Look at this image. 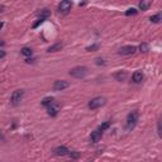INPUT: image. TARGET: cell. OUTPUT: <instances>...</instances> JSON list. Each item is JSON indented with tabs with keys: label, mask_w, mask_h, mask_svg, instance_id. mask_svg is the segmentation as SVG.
I'll return each instance as SVG.
<instances>
[{
	"label": "cell",
	"mask_w": 162,
	"mask_h": 162,
	"mask_svg": "<svg viewBox=\"0 0 162 162\" xmlns=\"http://www.w3.org/2000/svg\"><path fill=\"white\" fill-rule=\"evenodd\" d=\"M87 72H89V70H87V67H85V66H76L72 70H70V75L75 79L85 77V76L87 75Z\"/></svg>",
	"instance_id": "cell-1"
},
{
	"label": "cell",
	"mask_w": 162,
	"mask_h": 162,
	"mask_svg": "<svg viewBox=\"0 0 162 162\" xmlns=\"http://www.w3.org/2000/svg\"><path fill=\"white\" fill-rule=\"evenodd\" d=\"M137 122H138V112L137 110L130 112L129 114H128V117H127V128L129 130L133 129V128L136 127Z\"/></svg>",
	"instance_id": "cell-2"
},
{
	"label": "cell",
	"mask_w": 162,
	"mask_h": 162,
	"mask_svg": "<svg viewBox=\"0 0 162 162\" xmlns=\"http://www.w3.org/2000/svg\"><path fill=\"white\" fill-rule=\"evenodd\" d=\"M105 103H106L105 97L96 96V97H94V99H91L90 102H89V108H90L91 110H94V109H97V108H100V106H103Z\"/></svg>",
	"instance_id": "cell-3"
},
{
	"label": "cell",
	"mask_w": 162,
	"mask_h": 162,
	"mask_svg": "<svg viewBox=\"0 0 162 162\" xmlns=\"http://www.w3.org/2000/svg\"><path fill=\"white\" fill-rule=\"evenodd\" d=\"M72 8V4L70 0H62L58 5V11L60 13H63V14H67Z\"/></svg>",
	"instance_id": "cell-4"
},
{
	"label": "cell",
	"mask_w": 162,
	"mask_h": 162,
	"mask_svg": "<svg viewBox=\"0 0 162 162\" xmlns=\"http://www.w3.org/2000/svg\"><path fill=\"white\" fill-rule=\"evenodd\" d=\"M23 95H24V91L23 90H15L13 94H11V99L10 102L13 105H18L20 103V100L23 99Z\"/></svg>",
	"instance_id": "cell-5"
},
{
	"label": "cell",
	"mask_w": 162,
	"mask_h": 162,
	"mask_svg": "<svg viewBox=\"0 0 162 162\" xmlns=\"http://www.w3.org/2000/svg\"><path fill=\"white\" fill-rule=\"evenodd\" d=\"M136 50H137L136 46H124V47H122L120 50H119V54H122V56L133 54L134 52H136Z\"/></svg>",
	"instance_id": "cell-6"
},
{
	"label": "cell",
	"mask_w": 162,
	"mask_h": 162,
	"mask_svg": "<svg viewBox=\"0 0 162 162\" xmlns=\"http://www.w3.org/2000/svg\"><path fill=\"white\" fill-rule=\"evenodd\" d=\"M70 86V84L67 81L65 80H57L56 82H54V85H53V89L56 91H62V90H65V89H67Z\"/></svg>",
	"instance_id": "cell-7"
},
{
	"label": "cell",
	"mask_w": 162,
	"mask_h": 162,
	"mask_svg": "<svg viewBox=\"0 0 162 162\" xmlns=\"http://www.w3.org/2000/svg\"><path fill=\"white\" fill-rule=\"evenodd\" d=\"M58 110H60L58 105H54L53 103H52L51 105L47 106V113H48V115H50V117H56V115L58 114Z\"/></svg>",
	"instance_id": "cell-8"
},
{
	"label": "cell",
	"mask_w": 162,
	"mask_h": 162,
	"mask_svg": "<svg viewBox=\"0 0 162 162\" xmlns=\"http://www.w3.org/2000/svg\"><path fill=\"white\" fill-rule=\"evenodd\" d=\"M102 137H103V132H100L99 129H96V130H94V132H91L90 140L93 143H97L100 139H102Z\"/></svg>",
	"instance_id": "cell-9"
},
{
	"label": "cell",
	"mask_w": 162,
	"mask_h": 162,
	"mask_svg": "<svg viewBox=\"0 0 162 162\" xmlns=\"http://www.w3.org/2000/svg\"><path fill=\"white\" fill-rule=\"evenodd\" d=\"M54 153H56L57 156H66L70 153L69 148L65 147V146H58V147L54 148Z\"/></svg>",
	"instance_id": "cell-10"
},
{
	"label": "cell",
	"mask_w": 162,
	"mask_h": 162,
	"mask_svg": "<svg viewBox=\"0 0 162 162\" xmlns=\"http://www.w3.org/2000/svg\"><path fill=\"white\" fill-rule=\"evenodd\" d=\"M143 77H145V75H143V72L142 71H136L133 74V76H132V80H133V82H136V84H139V82H142V80H143Z\"/></svg>",
	"instance_id": "cell-11"
},
{
	"label": "cell",
	"mask_w": 162,
	"mask_h": 162,
	"mask_svg": "<svg viewBox=\"0 0 162 162\" xmlns=\"http://www.w3.org/2000/svg\"><path fill=\"white\" fill-rule=\"evenodd\" d=\"M50 15H51V11L48 10V9H42L41 13H39V19L43 20V22H44V20L47 19V18L50 17Z\"/></svg>",
	"instance_id": "cell-12"
},
{
	"label": "cell",
	"mask_w": 162,
	"mask_h": 162,
	"mask_svg": "<svg viewBox=\"0 0 162 162\" xmlns=\"http://www.w3.org/2000/svg\"><path fill=\"white\" fill-rule=\"evenodd\" d=\"M63 47V44L61 43V42H57V43H54L53 46H51L50 48H48V52H57V51H61V48Z\"/></svg>",
	"instance_id": "cell-13"
},
{
	"label": "cell",
	"mask_w": 162,
	"mask_h": 162,
	"mask_svg": "<svg viewBox=\"0 0 162 162\" xmlns=\"http://www.w3.org/2000/svg\"><path fill=\"white\" fill-rule=\"evenodd\" d=\"M114 77L117 79L118 81H124L125 77H127V72L125 71H119V72H117V74L114 75Z\"/></svg>",
	"instance_id": "cell-14"
},
{
	"label": "cell",
	"mask_w": 162,
	"mask_h": 162,
	"mask_svg": "<svg viewBox=\"0 0 162 162\" xmlns=\"http://www.w3.org/2000/svg\"><path fill=\"white\" fill-rule=\"evenodd\" d=\"M53 100H54V99H53L52 96H47V97H44V99L42 100L41 104H42L43 106H48V105H51V104L53 103Z\"/></svg>",
	"instance_id": "cell-15"
},
{
	"label": "cell",
	"mask_w": 162,
	"mask_h": 162,
	"mask_svg": "<svg viewBox=\"0 0 162 162\" xmlns=\"http://www.w3.org/2000/svg\"><path fill=\"white\" fill-rule=\"evenodd\" d=\"M109 127H110V122H104L103 124L99 125V128H97V129H99L100 132H104V130H106Z\"/></svg>",
	"instance_id": "cell-16"
},
{
	"label": "cell",
	"mask_w": 162,
	"mask_h": 162,
	"mask_svg": "<svg viewBox=\"0 0 162 162\" xmlns=\"http://www.w3.org/2000/svg\"><path fill=\"white\" fill-rule=\"evenodd\" d=\"M20 52H22V54H24V56H32V53H33L29 47H23Z\"/></svg>",
	"instance_id": "cell-17"
},
{
	"label": "cell",
	"mask_w": 162,
	"mask_h": 162,
	"mask_svg": "<svg viewBox=\"0 0 162 162\" xmlns=\"http://www.w3.org/2000/svg\"><path fill=\"white\" fill-rule=\"evenodd\" d=\"M151 22L152 23H160L161 22V13H158L156 15H152V17H151Z\"/></svg>",
	"instance_id": "cell-18"
},
{
	"label": "cell",
	"mask_w": 162,
	"mask_h": 162,
	"mask_svg": "<svg viewBox=\"0 0 162 162\" xmlns=\"http://www.w3.org/2000/svg\"><path fill=\"white\" fill-rule=\"evenodd\" d=\"M148 7H149V4H148V3H146L145 0H142V1L139 3V9H140V10H147Z\"/></svg>",
	"instance_id": "cell-19"
},
{
	"label": "cell",
	"mask_w": 162,
	"mask_h": 162,
	"mask_svg": "<svg viewBox=\"0 0 162 162\" xmlns=\"http://www.w3.org/2000/svg\"><path fill=\"white\" fill-rule=\"evenodd\" d=\"M137 13H138V10H137V9L130 8V9H128V10L125 11V15H127V17H129V15H136Z\"/></svg>",
	"instance_id": "cell-20"
},
{
	"label": "cell",
	"mask_w": 162,
	"mask_h": 162,
	"mask_svg": "<svg viewBox=\"0 0 162 162\" xmlns=\"http://www.w3.org/2000/svg\"><path fill=\"white\" fill-rule=\"evenodd\" d=\"M96 50H99V44H93V46H90V47H87V48H86V51H89V52H91V51H96Z\"/></svg>",
	"instance_id": "cell-21"
},
{
	"label": "cell",
	"mask_w": 162,
	"mask_h": 162,
	"mask_svg": "<svg viewBox=\"0 0 162 162\" xmlns=\"http://www.w3.org/2000/svg\"><path fill=\"white\" fill-rule=\"evenodd\" d=\"M139 50H140V52H147V50H148V46L146 44V43H142L139 46Z\"/></svg>",
	"instance_id": "cell-22"
},
{
	"label": "cell",
	"mask_w": 162,
	"mask_h": 162,
	"mask_svg": "<svg viewBox=\"0 0 162 162\" xmlns=\"http://www.w3.org/2000/svg\"><path fill=\"white\" fill-rule=\"evenodd\" d=\"M70 156H71V158H79L80 157V153L79 152H71V153H69Z\"/></svg>",
	"instance_id": "cell-23"
},
{
	"label": "cell",
	"mask_w": 162,
	"mask_h": 162,
	"mask_svg": "<svg viewBox=\"0 0 162 162\" xmlns=\"http://www.w3.org/2000/svg\"><path fill=\"white\" fill-rule=\"evenodd\" d=\"M96 63H97V65H105V62H103L102 58H97L96 60Z\"/></svg>",
	"instance_id": "cell-24"
},
{
	"label": "cell",
	"mask_w": 162,
	"mask_h": 162,
	"mask_svg": "<svg viewBox=\"0 0 162 162\" xmlns=\"http://www.w3.org/2000/svg\"><path fill=\"white\" fill-rule=\"evenodd\" d=\"M157 129H158V134L161 136V123L158 122V125H157Z\"/></svg>",
	"instance_id": "cell-25"
},
{
	"label": "cell",
	"mask_w": 162,
	"mask_h": 162,
	"mask_svg": "<svg viewBox=\"0 0 162 162\" xmlns=\"http://www.w3.org/2000/svg\"><path fill=\"white\" fill-rule=\"evenodd\" d=\"M3 57H5V52L4 51H0V58H3Z\"/></svg>",
	"instance_id": "cell-26"
},
{
	"label": "cell",
	"mask_w": 162,
	"mask_h": 162,
	"mask_svg": "<svg viewBox=\"0 0 162 162\" xmlns=\"http://www.w3.org/2000/svg\"><path fill=\"white\" fill-rule=\"evenodd\" d=\"M4 9H5L4 5H0V13H1V11H4Z\"/></svg>",
	"instance_id": "cell-27"
},
{
	"label": "cell",
	"mask_w": 162,
	"mask_h": 162,
	"mask_svg": "<svg viewBox=\"0 0 162 162\" xmlns=\"http://www.w3.org/2000/svg\"><path fill=\"white\" fill-rule=\"evenodd\" d=\"M3 28V23H0V29H1Z\"/></svg>",
	"instance_id": "cell-28"
}]
</instances>
